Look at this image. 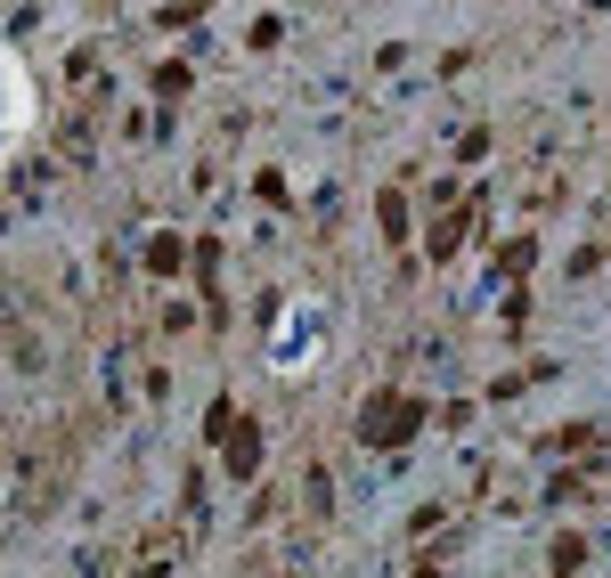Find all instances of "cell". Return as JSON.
<instances>
[{
    "label": "cell",
    "mask_w": 611,
    "mask_h": 578,
    "mask_svg": "<svg viewBox=\"0 0 611 578\" xmlns=\"http://www.w3.org/2000/svg\"><path fill=\"white\" fill-rule=\"evenodd\" d=\"M311 351H318V310H311V302H302V310H294V319H286V326H277V343H269V359H277V366H302V359H311Z\"/></svg>",
    "instance_id": "obj_2"
},
{
    "label": "cell",
    "mask_w": 611,
    "mask_h": 578,
    "mask_svg": "<svg viewBox=\"0 0 611 578\" xmlns=\"http://www.w3.org/2000/svg\"><path fill=\"white\" fill-rule=\"evenodd\" d=\"M228 472H237V481H253V472H262V432H253V424H237V449H228Z\"/></svg>",
    "instance_id": "obj_3"
},
{
    "label": "cell",
    "mask_w": 611,
    "mask_h": 578,
    "mask_svg": "<svg viewBox=\"0 0 611 578\" xmlns=\"http://www.w3.org/2000/svg\"><path fill=\"white\" fill-rule=\"evenodd\" d=\"M416 424H424V400H375L359 415V440H367V449H392V440H407Z\"/></svg>",
    "instance_id": "obj_1"
}]
</instances>
